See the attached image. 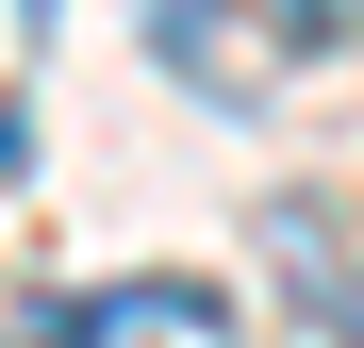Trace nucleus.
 <instances>
[{
	"label": "nucleus",
	"instance_id": "nucleus-4",
	"mask_svg": "<svg viewBox=\"0 0 364 348\" xmlns=\"http://www.w3.org/2000/svg\"><path fill=\"white\" fill-rule=\"evenodd\" d=\"M315 332H331V348H364V265H348V282H315Z\"/></svg>",
	"mask_w": 364,
	"mask_h": 348
},
{
	"label": "nucleus",
	"instance_id": "nucleus-2",
	"mask_svg": "<svg viewBox=\"0 0 364 348\" xmlns=\"http://www.w3.org/2000/svg\"><path fill=\"white\" fill-rule=\"evenodd\" d=\"M133 315H149V332H232L215 282H133V299H116V332H133Z\"/></svg>",
	"mask_w": 364,
	"mask_h": 348
},
{
	"label": "nucleus",
	"instance_id": "nucleus-3",
	"mask_svg": "<svg viewBox=\"0 0 364 348\" xmlns=\"http://www.w3.org/2000/svg\"><path fill=\"white\" fill-rule=\"evenodd\" d=\"M348 17H364V0H282V50H331Z\"/></svg>",
	"mask_w": 364,
	"mask_h": 348
},
{
	"label": "nucleus",
	"instance_id": "nucleus-1",
	"mask_svg": "<svg viewBox=\"0 0 364 348\" xmlns=\"http://www.w3.org/2000/svg\"><path fill=\"white\" fill-rule=\"evenodd\" d=\"M17 348H116V299H67L50 282V299H17Z\"/></svg>",
	"mask_w": 364,
	"mask_h": 348
},
{
	"label": "nucleus",
	"instance_id": "nucleus-5",
	"mask_svg": "<svg viewBox=\"0 0 364 348\" xmlns=\"http://www.w3.org/2000/svg\"><path fill=\"white\" fill-rule=\"evenodd\" d=\"M17 17H50V0H17Z\"/></svg>",
	"mask_w": 364,
	"mask_h": 348
}]
</instances>
